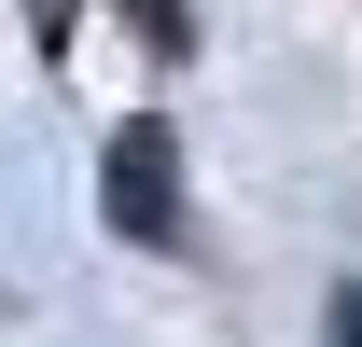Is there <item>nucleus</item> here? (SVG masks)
Listing matches in <instances>:
<instances>
[{
    "instance_id": "f257e3e1",
    "label": "nucleus",
    "mask_w": 362,
    "mask_h": 347,
    "mask_svg": "<svg viewBox=\"0 0 362 347\" xmlns=\"http://www.w3.org/2000/svg\"><path fill=\"white\" fill-rule=\"evenodd\" d=\"M98 209H112V236H126V250H195V209H181V139L153 126V111H126L112 167H98Z\"/></svg>"
},
{
    "instance_id": "f03ea898",
    "label": "nucleus",
    "mask_w": 362,
    "mask_h": 347,
    "mask_svg": "<svg viewBox=\"0 0 362 347\" xmlns=\"http://www.w3.org/2000/svg\"><path fill=\"white\" fill-rule=\"evenodd\" d=\"M126 14H139V42H168V56L195 42V0H126Z\"/></svg>"
},
{
    "instance_id": "7ed1b4c3",
    "label": "nucleus",
    "mask_w": 362,
    "mask_h": 347,
    "mask_svg": "<svg viewBox=\"0 0 362 347\" xmlns=\"http://www.w3.org/2000/svg\"><path fill=\"white\" fill-rule=\"evenodd\" d=\"M334 347H362V292H334Z\"/></svg>"
}]
</instances>
